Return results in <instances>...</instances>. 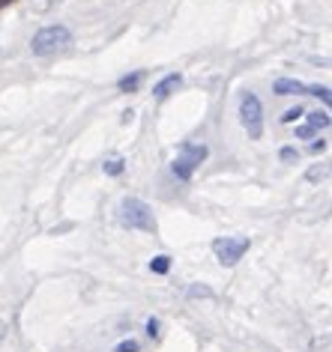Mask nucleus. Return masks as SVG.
<instances>
[{"mask_svg":"<svg viewBox=\"0 0 332 352\" xmlns=\"http://www.w3.org/2000/svg\"><path fill=\"white\" fill-rule=\"evenodd\" d=\"M72 45V33H69L63 24H51V28H42L37 36H33L30 48L37 57H54L63 54V51Z\"/></svg>","mask_w":332,"mask_h":352,"instance_id":"nucleus-1","label":"nucleus"},{"mask_svg":"<svg viewBox=\"0 0 332 352\" xmlns=\"http://www.w3.org/2000/svg\"><path fill=\"white\" fill-rule=\"evenodd\" d=\"M120 224L129 227V230H144V233H156V218L153 209L138 197H126L120 204Z\"/></svg>","mask_w":332,"mask_h":352,"instance_id":"nucleus-2","label":"nucleus"},{"mask_svg":"<svg viewBox=\"0 0 332 352\" xmlns=\"http://www.w3.org/2000/svg\"><path fill=\"white\" fill-rule=\"evenodd\" d=\"M240 122L249 131V138H260L264 135V108L255 93H246L240 99Z\"/></svg>","mask_w":332,"mask_h":352,"instance_id":"nucleus-3","label":"nucleus"},{"mask_svg":"<svg viewBox=\"0 0 332 352\" xmlns=\"http://www.w3.org/2000/svg\"><path fill=\"white\" fill-rule=\"evenodd\" d=\"M204 158H207V146L204 144H200V146L198 144H186V146L180 149V155L174 158V176L183 179V182L191 179V173L198 170Z\"/></svg>","mask_w":332,"mask_h":352,"instance_id":"nucleus-4","label":"nucleus"},{"mask_svg":"<svg viewBox=\"0 0 332 352\" xmlns=\"http://www.w3.org/2000/svg\"><path fill=\"white\" fill-rule=\"evenodd\" d=\"M249 251V239L246 236H222L213 242V254L218 257L222 266H237L240 257Z\"/></svg>","mask_w":332,"mask_h":352,"instance_id":"nucleus-5","label":"nucleus"},{"mask_svg":"<svg viewBox=\"0 0 332 352\" xmlns=\"http://www.w3.org/2000/svg\"><path fill=\"white\" fill-rule=\"evenodd\" d=\"M276 93L278 96H300V93H305V87L300 84V81H293V78H278L276 81Z\"/></svg>","mask_w":332,"mask_h":352,"instance_id":"nucleus-6","label":"nucleus"},{"mask_svg":"<svg viewBox=\"0 0 332 352\" xmlns=\"http://www.w3.org/2000/svg\"><path fill=\"white\" fill-rule=\"evenodd\" d=\"M180 81H183V78H180L177 72H174V75H168V78H162V81L156 84L153 96H156V99H165V96H168V93L174 90V87H180Z\"/></svg>","mask_w":332,"mask_h":352,"instance_id":"nucleus-7","label":"nucleus"},{"mask_svg":"<svg viewBox=\"0 0 332 352\" xmlns=\"http://www.w3.org/2000/svg\"><path fill=\"white\" fill-rule=\"evenodd\" d=\"M309 126L311 129H326L329 126V113H309Z\"/></svg>","mask_w":332,"mask_h":352,"instance_id":"nucleus-8","label":"nucleus"},{"mask_svg":"<svg viewBox=\"0 0 332 352\" xmlns=\"http://www.w3.org/2000/svg\"><path fill=\"white\" fill-rule=\"evenodd\" d=\"M138 81H141V72H135V75H126L123 78V81H120V90H135V87H138Z\"/></svg>","mask_w":332,"mask_h":352,"instance_id":"nucleus-9","label":"nucleus"},{"mask_svg":"<svg viewBox=\"0 0 332 352\" xmlns=\"http://www.w3.org/2000/svg\"><path fill=\"white\" fill-rule=\"evenodd\" d=\"M120 170H123V158H108V162H105V173L117 176Z\"/></svg>","mask_w":332,"mask_h":352,"instance_id":"nucleus-10","label":"nucleus"},{"mask_svg":"<svg viewBox=\"0 0 332 352\" xmlns=\"http://www.w3.org/2000/svg\"><path fill=\"white\" fill-rule=\"evenodd\" d=\"M168 266H171V260H168V257H156V260L150 263V269H153V272H159V275H162V272H168Z\"/></svg>","mask_w":332,"mask_h":352,"instance_id":"nucleus-11","label":"nucleus"},{"mask_svg":"<svg viewBox=\"0 0 332 352\" xmlns=\"http://www.w3.org/2000/svg\"><path fill=\"white\" fill-rule=\"evenodd\" d=\"M57 0H30V10H37V12H45V10H51Z\"/></svg>","mask_w":332,"mask_h":352,"instance_id":"nucleus-12","label":"nucleus"},{"mask_svg":"<svg viewBox=\"0 0 332 352\" xmlns=\"http://www.w3.org/2000/svg\"><path fill=\"white\" fill-rule=\"evenodd\" d=\"M305 93H314L318 99H323V102L329 104V90H326V87H305Z\"/></svg>","mask_w":332,"mask_h":352,"instance_id":"nucleus-13","label":"nucleus"},{"mask_svg":"<svg viewBox=\"0 0 332 352\" xmlns=\"http://www.w3.org/2000/svg\"><path fill=\"white\" fill-rule=\"evenodd\" d=\"M302 113H305V108H291V111H287L282 120H284V122H293V120H300Z\"/></svg>","mask_w":332,"mask_h":352,"instance_id":"nucleus-14","label":"nucleus"},{"mask_svg":"<svg viewBox=\"0 0 332 352\" xmlns=\"http://www.w3.org/2000/svg\"><path fill=\"white\" fill-rule=\"evenodd\" d=\"M117 352H138V343L135 340H129V343H120Z\"/></svg>","mask_w":332,"mask_h":352,"instance_id":"nucleus-15","label":"nucleus"},{"mask_svg":"<svg viewBox=\"0 0 332 352\" xmlns=\"http://www.w3.org/2000/svg\"><path fill=\"white\" fill-rule=\"evenodd\" d=\"M314 135V129L311 126H302V129H296V138H311Z\"/></svg>","mask_w":332,"mask_h":352,"instance_id":"nucleus-16","label":"nucleus"},{"mask_svg":"<svg viewBox=\"0 0 332 352\" xmlns=\"http://www.w3.org/2000/svg\"><path fill=\"white\" fill-rule=\"evenodd\" d=\"M147 331H150V338H153V334H159V322L150 320V322H147Z\"/></svg>","mask_w":332,"mask_h":352,"instance_id":"nucleus-17","label":"nucleus"},{"mask_svg":"<svg viewBox=\"0 0 332 352\" xmlns=\"http://www.w3.org/2000/svg\"><path fill=\"white\" fill-rule=\"evenodd\" d=\"M12 3V0H0V10H3V6H10Z\"/></svg>","mask_w":332,"mask_h":352,"instance_id":"nucleus-18","label":"nucleus"},{"mask_svg":"<svg viewBox=\"0 0 332 352\" xmlns=\"http://www.w3.org/2000/svg\"><path fill=\"white\" fill-rule=\"evenodd\" d=\"M3 334H6V325H3V322H0V338H3Z\"/></svg>","mask_w":332,"mask_h":352,"instance_id":"nucleus-19","label":"nucleus"}]
</instances>
